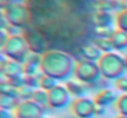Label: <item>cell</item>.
Listing matches in <instances>:
<instances>
[{"label":"cell","mask_w":127,"mask_h":118,"mask_svg":"<svg viewBox=\"0 0 127 118\" xmlns=\"http://www.w3.org/2000/svg\"><path fill=\"white\" fill-rule=\"evenodd\" d=\"M72 111L78 118H91L96 115V103L90 98H77L72 103Z\"/></svg>","instance_id":"2"},{"label":"cell","mask_w":127,"mask_h":118,"mask_svg":"<svg viewBox=\"0 0 127 118\" xmlns=\"http://www.w3.org/2000/svg\"><path fill=\"white\" fill-rule=\"evenodd\" d=\"M70 102V92L67 87L56 86L51 91H48V105L52 108L61 110L68 106Z\"/></svg>","instance_id":"1"},{"label":"cell","mask_w":127,"mask_h":118,"mask_svg":"<svg viewBox=\"0 0 127 118\" xmlns=\"http://www.w3.org/2000/svg\"><path fill=\"white\" fill-rule=\"evenodd\" d=\"M117 110L122 116H127V96H122L117 101Z\"/></svg>","instance_id":"6"},{"label":"cell","mask_w":127,"mask_h":118,"mask_svg":"<svg viewBox=\"0 0 127 118\" xmlns=\"http://www.w3.org/2000/svg\"><path fill=\"white\" fill-rule=\"evenodd\" d=\"M115 101V95L114 92H111L110 90H104L100 91L96 97H95V103L96 106H101V107H106L110 103H112Z\"/></svg>","instance_id":"4"},{"label":"cell","mask_w":127,"mask_h":118,"mask_svg":"<svg viewBox=\"0 0 127 118\" xmlns=\"http://www.w3.org/2000/svg\"><path fill=\"white\" fill-rule=\"evenodd\" d=\"M0 118H15V115L11 113L9 110L0 108Z\"/></svg>","instance_id":"7"},{"label":"cell","mask_w":127,"mask_h":118,"mask_svg":"<svg viewBox=\"0 0 127 118\" xmlns=\"http://www.w3.org/2000/svg\"><path fill=\"white\" fill-rule=\"evenodd\" d=\"M67 118H78V117H75V116H74V117H67Z\"/></svg>","instance_id":"9"},{"label":"cell","mask_w":127,"mask_h":118,"mask_svg":"<svg viewBox=\"0 0 127 118\" xmlns=\"http://www.w3.org/2000/svg\"><path fill=\"white\" fill-rule=\"evenodd\" d=\"M115 118H127V116H122L121 115V116H117V117H115Z\"/></svg>","instance_id":"8"},{"label":"cell","mask_w":127,"mask_h":118,"mask_svg":"<svg viewBox=\"0 0 127 118\" xmlns=\"http://www.w3.org/2000/svg\"><path fill=\"white\" fill-rule=\"evenodd\" d=\"M14 111L15 118H42V107L32 100L20 102Z\"/></svg>","instance_id":"3"},{"label":"cell","mask_w":127,"mask_h":118,"mask_svg":"<svg viewBox=\"0 0 127 118\" xmlns=\"http://www.w3.org/2000/svg\"><path fill=\"white\" fill-rule=\"evenodd\" d=\"M44 118H49V117H44Z\"/></svg>","instance_id":"10"},{"label":"cell","mask_w":127,"mask_h":118,"mask_svg":"<svg viewBox=\"0 0 127 118\" xmlns=\"http://www.w3.org/2000/svg\"><path fill=\"white\" fill-rule=\"evenodd\" d=\"M32 101L36 102L37 105H40L41 107L46 106V105H48V94L46 91H42V90L35 91L33 96H32Z\"/></svg>","instance_id":"5"}]
</instances>
